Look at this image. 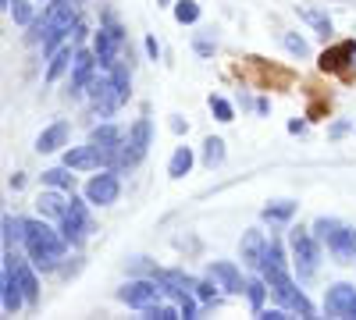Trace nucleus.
<instances>
[{"label": "nucleus", "instance_id": "nucleus-32", "mask_svg": "<svg viewBox=\"0 0 356 320\" xmlns=\"http://www.w3.org/2000/svg\"><path fill=\"white\" fill-rule=\"evenodd\" d=\"M8 11L15 15L18 25H29V22H33V8H29V0H11V8H8Z\"/></svg>", "mask_w": 356, "mask_h": 320}, {"label": "nucleus", "instance_id": "nucleus-20", "mask_svg": "<svg viewBox=\"0 0 356 320\" xmlns=\"http://www.w3.org/2000/svg\"><path fill=\"white\" fill-rule=\"evenodd\" d=\"M65 139H68V125H65V121H57V125H50L47 132H40L36 150H40V153H54V150H61V146H65Z\"/></svg>", "mask_w": 356, "mask_h": 320}, {"label": "nucleus", "instance_id": "nucleus-29", "mask_svg": "<svg viewBox=\"0 0 356 320\" xmlns=\"http://www.w3.org/2000/svg\"><path fill=\"white\" fill-rule=\"evenodd\" d=\"M143 317H150V320H178L182 317V310L178 306H164V303H154V306H146Z\"/></svg>", "mask_w": 356, "mask_h": 320}, {"label": "nucleus", "instance_id": "nucleus-13", "mask_svg": "<svg viewBox=\"0 0 356 320\" xmlns=\"http://www.w3.org/2000/svg\"><path fill=\"white\" fill-rule=\"evenodd\" d=\"M324 310L328 317H356V288L353 285H335L324 296Z\"/></svg>", "mask_w": 356, "mask_h": 320}, {"label": "nucleus", "instance_id": "nucleus-41", "mask_svg": "<svg viewBox=\"0 0 356 320\" xmlns=\"http://www.w3.org/2000/svg\"><path fill=\"white\" fill-rule=\"evenodd\" d=\"M161 4H168V0H161Z\"/></svg>", "mask_w": 356, "mask_h": 320}, {"label": "nucleus", "instance_id": "nucleus-34", "mask_svg": "<svg viewBox=\"0 0 356 320\" xmlns=\"http://www.w3.org/2000/svg\"><path fill=\"white\" fill-rule=\"evenodd\" d=\"M300 18H307L310 25H317V33H321V36H332V22L324 18V15H317V11H300Z\"/></svg>", "mask_w": 356, "mask_h": 320}, {"label": "nucleus", "instance_id": "nucleus-25", "mask_svg": "<svg viewBox=\"0 0 356 320\" xmlns=\"http://www.w3.org/2000/svg\"><path fill=\"white\" fill-rule=\"evenodd\" d=\"M189 167H193V150L189 146H178L175 157H171V164H168V174H171V178H186Z\"/></svg>", "mask_w": 356, "mask_h": 320}, {"label": "nucleus", "instance_id": "nucleus-33", "mask_svg": "<svg viewBox=\"0 0 356 320\" xmlns=\"http://www.w3.org/2000/svg\"><path fill=\"white\" fill-rule=\"evenodd\" d=\"M175 18H178V22H186V25L196 22V18H200V4H193V0H182V4L175 8Z\"/></svg>", "mask_w": 356, "mask_h": 320}, {"label": "nucleus", "instance_id": "nucleus-15", "mask_svg": "<svg viewBox=\"0 0 356 320\" xmlns=\"http://www.w3.org/2000/svg\"><path fill=\"white\" fill-rule=\"evenodd\" d=\"M25 303V292H22V281H18V271H15V256L4 260V313H18Z\"/></svg>", "mask_w": 356, "mask_h": 320}, {"label": "nucleus", "instance_id": "nucleus-7", "mask_svg": "<svg viewBox=\"0 0 356 320\" xmlns=\"http://www.w3.org/2000/svg\"><path fill=\"white\" fill-rule=\"evenodd\" d=\"M146 150H150V121L139 118V121L132 125L129 139H125L122 153H118V164H114V167H136V164L146 157Z\"/></svg>", "mask_w": 356, "mask_h": 320}, {"label": "nucleus", "instance_id": "nucleus-21", "mask_svg": "<svg viewBox=\"0 0 356 320\" xmlns=\"http://www.w3.org/2000/svg\"><path fill=\"white\" fill-rule=\"evenodd\" d=\"M264 249H267V242H264V235L257 228H250L246 235H243V264H250V267H257L260 264V256H264Z\"/></svg>", "mask_w": 356, "mask_h": 320}, {"label": "nucleus", "instance_id": "nucleus-2", "mask_svg": "<svg viewBox=\"0 0 356 320\" xmlns=\"http://www.w3.org/2000/svg\"><path fill=\"white\" fill-rule=\"evenodd\" d=\"M25 249L36 267H57V260H65L68 239L57 235L47 221H25Z\"/></svg>", "mask_w": 356, "mask_h": 320}, {"label": "nucleus", "instance_id": "nucleus-12", "mask_svg": "<svg viewBox=\"0 0 356 320\" xmlns=\"http://www.w3.org/2000/svg\"><path fill=\"white\" fill-rule=\"evenodd\" d=\"M161 292H164V288L157 285V278H154V281H129L122 292H118V299L129 303V306H136V310H146V306H154V303L161 299Z\"/></svg>", "mask_w": 356, "mask_h": 320}, {"label": "nucleus", "instance_id": "nucleus-31", "mask_svg": "<svg viewBox=\"0 0 356 320\" xmlns=\"http://www.w3.org/2000/svg\"><path fill=\"white\" fill-rule=\"evenodd\" d=\"M296 214V203H275V207H267L264 217H271V221H289Z\"/></svg>", "mask_w": 356, "mask_h": 320}, {"label": "nucleus", "instance_id": "nucleus-3", "mask_svg": "<svg viewBox=\"0 0 356 320\" xmlns=\"http://www.w3.org/2000/svg\"><path fill=\"white\" fill-rule=\"evenodd\" d=\"M310 231L317 235V242H324L332 249V256L339 260V264H353L356 260V228H346L332 217H317Z\"/></svg>", "mask_w": 356, "mask_h": 320}, {"label": "nucleus", "instance_id": "nucleus-17", "mask_svg": "<svg viewBox=\"0 0 356 320\" xmlns=\"http://www.w3.org/2000/svg\"><path fill=\"white\" fill-rule=\"evenodd\" d=\"M349 61H356V43L353 40H346V43H339V47L321 53V68L324 71H342Z\"/></svg>", "mask_w": 356, "mask_h": 320}, {"label": "nucleus", "instance_id": "nucleus-28", "mask_svg": "<svg viewBox=\"0 0 356 320\" xmlns=\"http://www.w3.org/2000/svg\"><path fill=\"white\" fill-rule=\"evenodd\" d=\"M221 160H225V142H221V139H207V142H203V164L214 167V164H221Z\"/></svg>", "mask_w": 356, "mask_h": 320}, {"label": "nucleus", "instance_id": "nucleus-8", "mask_svg": "<svg viewBox=\"0 0 356 320\" xmlns=\"http://www.w3.org/2000/svg\"><path fill=\"white\" fill-rule=\"evenodd\" d=\"M86 93H89V100L97 103L100 114H111L114 107L125 103V96H122V90H118L114 75H93V78H89V85H86Z\"/></svg>", "mask_w": 356, "mask_h": 320}, {"label": "nucleus", "instance_id": "nucleus-6", "mask_svg": "<svg viewBox=\"0 0 356 320\" xmlns=\"http://www.w3.org/2000/svg\"><path fill=\"white\" fill-rule=\"evenodd\" d=\"M157 285L164 288V296H171L182 310V317H196V299H193V281L178 271H157Z\"/></svg>", "mask_w": 356, "mask_h": 320}, {"label": "nucleus", "instance_id": "nucleus-11", "mask_svg": "<svg viewBox=\"0 0 356 320\" xmlns=\"http://www.w3.org/2000/svg\"><path fill=\"white\" fill-rule=\"evenodd\" d=\"M125 36H122V28L111 25V28H100L97 40H93V53H97V61L100 68H114L118 65V50H122Z\"/></svg>", "mask_w": 356, "mask_h": 320}, {"label": "nucleus", "instance_id": "nucleus-39", "mask_svg": "<svg viewBox=\"0 0 356 320\" xmlns=\"http://www.w3.org/2000/svg\"><path fill=\"white\" fill-rule=\"evenodd\" d=\"M146 53H150L154 61H157V53H161V50H157V40H146Z\"/></svg>", "mask_w": 356, "mask_h": 320}, {"label": "nucleus", "instance_id": "nucleus-23", "mask_svg": "<svg viewBox=\"0 0 356 320\" xmlns=\"http://www.w3.org/2000/svg\"><path fill=\"white\" fill-rule=\"evenodd\" d=\"M36 207H40V214H43V217H50V221L61 224V221H65V210H68V203H65L61 196H57V192H43V196L36 199Z\"/></svg>", "mask_w": 356, "mask_h": 320}, {"label": "nucleus", "instance_id": "nucleus-10", "mask_svg": "<svg viewBox=\"0 0 356 320\" xmlns=\"http://www.w3.org/2000/svg\"><path fill=\"white\" fill-rule=\"evenodd\" d=\"M89 142L104 153V167H114L118 153H122V146H125V135H122V128H114V125H100V128H93Z\"/></svg>", "mask_w": 356, "mask_h": 320}, {"label": "nucleus", "instance_id": "nucleus-5", "mask_svg": "<svg viewBox=\"0 0 356 320\" xmlns=\"http://www.w3.org/2000/svg\"><path fill=\"white\" fill-rule=\"evenodd\" d=\"M292 264H296V274L300 281H310L321 267V253H317V235L307 228H292Z\"/></svg>", "mask_w": 356, "mask_h": 320}, {"label": "nucleus", "instance_id": "nucleus-24", "mask_svg": "<svg viewBox=\"0 0 356 320\" xmlns=\"http://www.w3.org/2000/svg\"><path fill=\"white\" fill-rule=\"evenodd\" d=\"M72 61H75V53H72V47H65V50H57L54 57H50V68H47V82H57L68 68H72Z\"/></svg>", "mask_w": 356, "mask_h": 320}, {"label": "nucleus", "instance_id": "nucleus-30", "mask_svg": "<svg viewBox=\"0 0 356 320\" xmlns=\"http://www.w3.org/2000/svg\"><path fill=\"white\" fill-rule=\"evenodd\" d=\"M43 182L47 185H54V189H72V174L65 171V167H50V171H43Z\"/></svg>", "mask_w": 356, "mask_h": 320}, {"label": "nucleus", "instance_id": "nucleus-4", "mask_svg": "<svg viewBox=\"0 0 356 320\" xmlns=\"http://www.w3.org/2000/svg\"><path fill=\"white\" fill-rule=\"evenodd\" d=\"M43 22H47L43 25V53H54V47L79 25L75 22V11H72V0H50Z\"/></svg>", "mask_w": 356, "mask_h": 320}, {"label": "nucleus", "instance_id": "nucleus-16", "mask_svg": "<svg viewBox=\"0 0 356 320\" xmlns=\"http://www.w3.org/2000/svg\"><path fill=\"white\" fill-rule=\"evenodd\" d=\"M97 53H89V50H75V61H72V93H82L89 78L97 75Z\"/></svg>", "mask_w": 356, "mask_h": 320}, {"label": "nucleus", "instance_id": "nucleus-14", "mask_svg": "<svg viewBox=\"0 0 356 320\" xmlns=\"http://www.w3.org/2000/svg\"><path fill=\"white\" fill-rule=\"evenodd\" d=\"M86 199L97 203V207H107V203H114V199H118V174H114V171L97 174V178L86 185Z\"/></svg>", "mask_w": 356, "mask_h": 320}, {"label": "nucleus", "instance_id": "nucleus-27", "mask_svg": "<svg viewBox=\"0 0 356 320\" xmlns=\"http://www.w3.org/2000/svg\"><path fill=\"white\" fill-rule=\"evenodd\" d=\"M15 242H25V221H18V217H4V246L11 249Z\"/></svg>", "mask_w": 356, "mask_h": 320}, {"label": "nucleus", "instance_id": "nucleus-18", "mask_svg": "<svg viewBox=\"0 0 356 320\" xmlns=\"http://www.w3.org/2000/svg\"><path fill=\"white\" fill-rule=\"evenodd\" d=\"M104 164V153L89 142V146H75V150H68L65 153V167H72V171H89V167H100Z\"/></svg>", "mask_w": 356, "mask_h": 320}, {"label": "nucleus", "instance_id": "nucleus-19", "mask_svg": "<svg viewBox=\"0 0 356 320\" xmlns=\"http://www.w3.org/2000/svg\"><path fill=\"white\" fill-rule=\"evenodd\" d=\"M211 278L225 285V292H246V281L239 278L235 264H225V260H214V264H211Z\"/></svg>", "mask_w": 356, "mask_h": 320}, {"label": "nucleus", "instance_id": "nucleus-26", "mask_svg": "<svg viewBox=\"0 0 356 320\" xmlns=\"http://www.w3.org/2000/svg\"><path fill=\"white\" fill-rule=\"evenodd\" d=\"M267 288H271V285L264 281V274H260V278H253V281H246V299H250V306H253L257 313L264 310V299H267Z\"/></svg>", "mask_w": 356, "mask_h": 320}, {"label": "nucleus", "instance_id": "nucleus-9", "mask_svg": "<svg viewBox=\"0 0 356 320\" xmlns=\"http://www.w3.org/2000/svg\"><path fill=\"white\" fill-rule=\"evenodd\" d=\"M61 231H65V239L72 242V246H79L89 231H93V217H89V210H86V203L82 199H68V210H65V221H61Z\"/></svg>", "mask_w": 356, "mask_h": 320}, {"label": "nucleus", "instance_id": "nucleus-36", "mask_svg": "<svg viewBox=\"0 0 356 320\" xmlns=\"http://www.w3.org/2000/svg\"><path fill=\"white\" fill-rule=\"evenodd\" d=\"M193 288H196V296H200L203 303H218V296H214V285H211V281H193Z\"/></svg>", "mask_w": 356, "mask_h": 320}, {"label": "nucleus", "instance_id": "nucleus-40", "mask_svg": "<svg viewBox=\"0 0 356 320\" xmlns=\"http://www.w3.org/2000/svg\"><path fill=\"white\" fill-rule=\"evenodd\" d=\"M349 132V125L346 121H339V125H332V135H346Z\"/></svg>", "mask_w": 356, "mask_h": 320}, {"label": "nucleus", "instance_id": "nucleus-22", "mask_svg": "<svg viewBox=\"0 0 356 320\" xmlns=\"http://www.w3.org/2000/svg\"><path fill=\"white\" fill-rule=\"evenodd\" d=\"M15 271H18V281H22V292H25V303H36L40 299V281L33 274V267L25 264V260L15 256Z\"/></svg>", "mask_w": 356, "mask_h": 320}, {"label": "nucleus", "instance_id": "nucleus-1", "mask_svg": "<svg viewBox=\"0 0 356 320\" xmlns=\"http://www.w3.org/2000/svg\"><path fill=\"white\" fill-rule=\"evenodd\" d=\"M257 271L264 274V281L271 285V296L285 306V310H292V313H300V317H314V306H310V299L296 288V281L289 278V267H285V253H282V246L271 239L267 242V249H264V256H260V264H257Z\"/></svg>", "mask_w": 356, "mask_h": 320}, {"label": "nucleus", "instance_id": "nucleus-35", "mask_svg": "<svg viewBox=\"0 0 356 320\" xmlns=\"http://www.w3.org/2000/svg\"><path fill=\"white\" fill-rule=\"evenodd\" d=\"M211 110H214V118H218V121H232V103H228V100L211 96Z\"/></svg>", "mask_w": 356, "mask_h": 320}, {"label": "nucleus", "instance_id": "nucleus-37", "mask_svg": "<svg viewBox=\"0 0 356 320\" xmlns=\"http://www.w3.org/2000/svg\"><path fill=\"white\" fill-rule=\"evenodd\" d=\"M285 47H289L296 57H307V43H303L300 36H292V33H289V36H285Z\"/></svg>", "mask_w": 356, "mask_h": 320}, {"label": "nucleus", "instance_id": "nucleus-38", "mask_svg": "<svg viewBox=\"0 0 356 320\" xmlns=\"http://www.w3.org/2000/svg\"><path fill=\"white\" fill-rule=\"evenodd\" d=\"M260 317L264 320H285V306L282 310H260Z\"/></svg>", "mask_w": 356, "mask_h": 320}]
</instances>
